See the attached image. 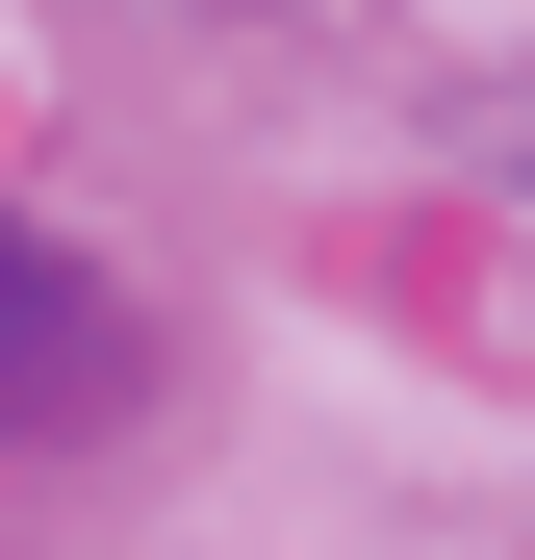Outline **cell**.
Wrapping results in <instances>:
<instances>
[{
  "label": "cell",
  "instance_id": "1",
  "mask_svg": "<svg viewBox=\"0 0 535 560\" xmlns=\"http://www.w3.org/2000/svg\"><path fill=\"white\" fill-rule=\"evenodd\" d=\"M103 357H128V331H103V280H77L26 205H0V408H77Z\"/></svg>",
  "mask_w": 535,
  "mask_h": 560
}]
</instances>
